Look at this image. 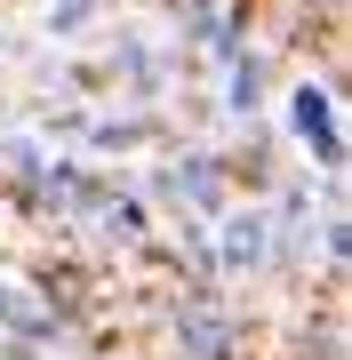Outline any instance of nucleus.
Returning <instances> with one entry per match:
<instances>
[{
	"label": "nucleus",
	"instance_id": "obj_1",
	"mask_svg": "<svg viewBox=\"0 0 352 360\" xmlns=\"http://www.w3.org/2000/svg\"><path fill=\"white\" fill-rule=\"evenodd\" d=\"M280 120H288V136L304 144V160L320 176H344V96H337V80H288Z\"/></svg>",
	"mask_w": 352,
	"mask_h": 360
},
{
	"label": "nucleus",
	"instance_id": "obj_2",
	"mask_svg": "<svg viewBox=\"0 0 352 360\" xmlns=\"http://www.w3.org/2000/svg\"><path fill=\"white\" fill-rule=\"evenodd\" d=\"M216 224V240H209V272H224V281H256L264 257H273V217L264 208H224Z\"/></svg>",
	"mask_w": 352,
	"mask_h": 360
},
{
	"label": "nucleus",
	"instance_id": "obj_3",
	"mask_svg": "<svg viewBox=\"0 0 352 360\" xmlns=\"http://www.w3.org/2000/svg\"><path fill=\"white\" fill-rule=\"evenodd\" d=\"M176 352H184V360H233V352H240V321L216 304L209 288H193V296L176 304Z\"/></svg>",
	"mask_w": 352,
	"mask_h": 360
},
{
	"label": "nucleus",
	"instance_id": "obj_4",
	"mask_svg": "<svg viewBox=\"0 0 352 360\" xmlns=\"http://www.w3.org/2000/svg\"><path fill=\"white\" fill-rule=\"evenodd\" d=\"M264 89H273V65H264L256 49H233V56H224V112H233V120H256Z\"/></svg>",
	"mask_w": 352,
	"mask_h": 360
},
{
	"label": "nucleus",
	"instance_id": "obj_5",
	"mask_svg": "<svg viewBox=\"0 0 352 360\" xmlns=\"http://www.w3.org/2000/svg\"><path fill=\"white\" fill-rule=\"evenodd\" d=\"M96 16H105V0H56V8H48V32L72 40V32H89Z\"/></svg>",
	"mask_w": 352,
	"mask_h": 360
}]
</instances>
